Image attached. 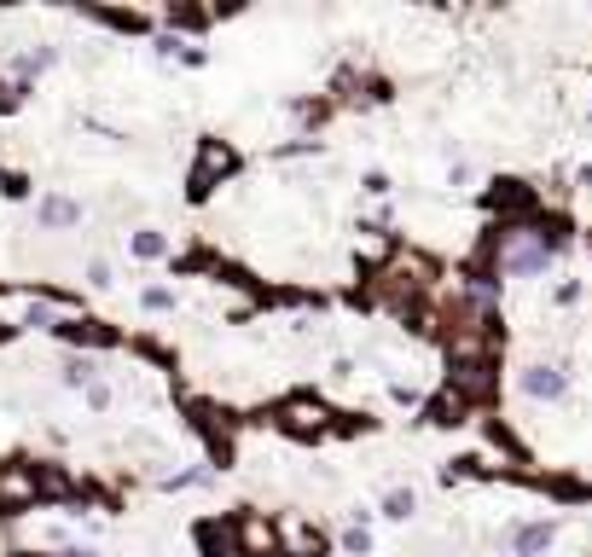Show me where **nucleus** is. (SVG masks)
Wrapping results in <instances>:
<instances>
[{
	"instance_id": "obj_1",
	"label": "nucleus",
	"mask_w": 592,
	"mask_h": 557,
	"mask_svg": "<svg viewBox=\"0 0 592 557\" xmlns=\"http://www.w3.org/2000/svg\"><path fill=\"white\" fill-rule=\"evenodd\" d=\"M558 256H569V226L558 215H535V221H494L488 238L471 250V274L477 279H540Z\"/></svg>"
},
{
	"instance_id": "obj_2",
	"label": "nucleus",
	"mask_w": 592,
	"mask_h": 557,
	"mask_svg": "<svg viewBox=\"0 0 592 557\" xmlns=\"http://www.w3.org/2000/svg\"><path fill=\"white\" fill-rule=\"evenodd\" d=\"M436 279H442V261L431 250H418V244H395L390 261L372 274V285H366V297H372L378 308H390L395 320H413L418 308L431 302Z\"/></svg>"
},
{
	"instance_id": "obj_3",
	"label": "nucleus",
	"mask_w": 592,
	"mask_h": 557,
	"mask_svg": "<svg viewBox=\"0 0 592 557\" xmlns=\"http://www.w3.org/2000/svg\"><path fill=\"white\" fill-rule=\"evenodd\" d=\"M273 424H279L291 442H325V436L337 430V412L325 406L320 396H284V401L273 406Z\"/></svg>"
},
{
	"instance_id": "obj_4",
	"label": "nucleus",
	"mask_w": 592,
	"mask_h": 557,
	"mask_svg": "<svg viewBox=\"0 0 592 557\" xmlns=\"http://www.w3.org/2000/svg\"><path fill=\"white\" fill-rule=\"evenodd\" d=\"M238 175V146H227V140H198V157H192V198H210L221 180Z\"/></svg>"
},
{
	"instance_id": "obj_5",
	"label": "nucleus",
	"mask_w": 592,
	"mask_h": 557,
	"mask_svg": "<svg viewBox=\"0 0 592 557\" xmlns=\"http://www.w3.org/2000/svg\"><path fill=\"white\" fill-rule=\"evenodd\" d=\"M558 523L552 517H517L512 528L500 534V557H552L558 546Z\"/></svg>"
},
{
	"instance_id": "obj_6",
	"label": "nucleus",
	"mask_w": 592,
	"mask_h": 557,
	"mask_svg": "<svg viewBox=\"0 0 592 557\" xmlns=\"http://www.w3.org/2000/svg\"><path fill=\"white\" fill-rule=\"evenodd\" d=\"M273 528H279V557H325V546H332L309 511H279Z\"/></svg>"
},
{
	"instance_id": "obj_7",
	"label": "nucleus",
	"mask_w": 592,
	"mask_h": 557,
	"mask_svg": "<svg viewBox=\"0 0 592 557\" xmlns=\"http://www.w3.org/2000/svg\"><path fill=\"white\" fill-rule=\"evenodd\" d=\"M35 505H41L35 465H24V459L0 465V517H24V511H35Z\"/></svg>"
},
{
	"instance_id": "obj_8",
	"label": "nucleus",
	"mask_w": 592,
	"mask_h": 557,
	"mask_svg": "<svg viewBox=\"0 0 592 557\" xmlns=\"http://www.w3.org/2000/svg\"><path fill=\"white\" fill-rule=\"evenodd\" d=\"M517 389H523V401L558 406V401H569V366H558V360H535V366L517 371Z\"/></svg>"
},
{
	"instance_id": "obj_9",
	"label": "nucleus",
	"mask_w": 592,
	"mask_h": 557,
	"mask_svg": "<svg viewBox=\"0 0 592 557\" xmlns=\"http://www.w3.org/2000/svg\"><path fill=\"white\" fill-rule=\"evenodd\" d=\"M233 534H238V557H279V528L268 511H233Z\"/></svg>"
},
{
	"instance_id": "obj_10",
	"label": "nucleus",
	"mask_w": 592,
	"mask_h": 557,
	"mask_svg": "<svg viewBox=\"0 0 592 557\" xmlns=\"http://www.w3.org/2000/svg\"><path fill=\"white\" fill-rule=\"evenodd\" d=\"M447 389H459L471 406H488L494 389H500V366H454L447 371Z\"/></svg>"
},
{
	"instance_id": "obj_11",
	"label": "nucleus",
	"mask_w": 592,
	"mask_h": 557,
	"mask_svg": "<svg viewBox=\"0 0 592 557\" xmlns=\"http://www.w3.org/2000/svg\"><path fill=\"white\" fill-rule=\"evenodd\" d=\"M424 419H436V424H465V419H477V406L465 401L459 389H447V383H442L436 396L424 401Z\"/></svg>"
},
{
	"instance_id": "obj_12",
	"label": "nucleus",
	"mask_w": 592,
	"mask_h": 557,
	"mask_svg": "<svg viewBox=\"0 0 592 557\" xmlns=\"http://www.w3.org/2000/svg\"><path fill=\"white\" fill-rule=\"evenodd\" d=\"M198 546H203V557H238L233 517H210V523H198Z\"/></svg>"
},
{
	"instance_id": "obj_13",
	"label": "nucleus",
	"mask_w": 592,
	"mask_h": 557,
	"mask_svg": "<svg viewBox=\"0 0 592 557\" xmlns=\"http://www.w3.org/2000/svg\"><path fill=\"white\" fill-rule=\"evenodd\" d=\"M58 337H70L76 348H111V343H116V332H111V325H99V320H88V314L65 320V325H58Z\"/></svg>"
},
{
	"instance_id": "obj_14",
	"label": "nucleus",
	"mask_w": 592,
	"mask_h": 557,
	"mask_svg": "<svg viewBox=\"0 0 592 557\" xmlns=\"http://www.w3.org/2000/svg\"><path fill=\"white\" fill-rule=\"evenodd\" d=\"M35 221L53 226V233H65V226H81V203H76V198H41Z\"/></svg>"
},
{
	"instance_id": "obj_15",
	"label": "nucleus",
	"mask_w": 592,
	"mask_h": 557,
	"mask_svg": "<svg viewBox=\"0 0 592 557\" xmlns=\"http://www.w3.org/2000/svg\"><path fill=\"white\" fill-rule=\"evenodd\" d=\"M93 18H99V24H111V30H129V35L152 30V18H146V12H122V7H93Z\"/></svg>"
},
{
	"instance_id": "obj_16",
	"label": "nucleus",
	"mask_w": 592,
	"mask_h": 557,
	"mask_svg": "<svg viewBox=\"0 0 592 557\" xmlns=\"http://www.w3.org/2000/svg\"><path fill=\"white\" fill-rule=\"evenodd\" d=\"M413 511H418V493L413 488H390V493H383V517H390V523H406Z\"/></svg>"
},
{
	"instance_id": "obj_17",
	"label": "nucleus",
	"mask_w": 592,
	"mask_h": 557,
	"mask_svg": "<svg viewBox=\"0 0 592 557\" xmlns=\"http://www.w3.org/2000/svg\"><path fill=\"white\" fill-rule=\"evenodd\" d=\"M134 256L139 261H163V256H169V238L152 233V226H139V233H134Z\"/></svg>"
},
{
	"instance_id": "obj_18",
	"label": "nucleus",
	"mask_w": 592,
	"mask_h": 557,
	"mask_svg": "<svg viewBox=\"0 0 592 557\" xmlns=\"http://www.w3.org/2000/svg\"><path fill=\"white\" fill-rule=\"evenodd\" d=\"M65 383H70V389H88V383H99V366H93L88 355H65Z\"/></svg>"
},
{
	"instance_id": "obj_19",
	"label": "nucleus",
	"mask_w": 592,
	"mask_h": 557,
	"mask_svg": "<svg viewBox=\"0 0 592 557\" xmlns=\"http://www.w3.org/2000/svg\"><path fill=\"white\" fill-rule=\"evenodd\" d=\"M169 24L175 30H203V24H210V12H203V7H169Z\"/></svg>"
},
{
	"instance_id": "obj_20",
	"label": "nucleus",
	"mask_w": 592,
	"mask_h": 557,
	"mask_svg": "<svg viewBox=\"0 0 592 557\" xmlns=\"http://www.w3.org/2000/svg\"><path fill=\"white\" fill-rule=\"evenodd\" d=\"M343 552H349V557H366V552H372V534H366V523H349V528H343Z\"/></svg>"
},
{
	"instance_id": "obj_21",
	"label": "nucleus",
	"mask_w": 592,
	"mask_h": 557,
	"mask_svg": "<svg viewBox=\"0 0 592 557\" xmlns=\"http://www.w3.org/2000/svg\"><path fill=\"white\" fill-rule=\"evenodd\" d=\"M139 308H146V314H169V308H175V291H163V285H152V291L139 297Z\"/></svg>"
},
{
	"instance_id": "obj_22",
	"label": "nucleus",
	"mask_w": 592,
	"mask_h": 557,
	"mask_svg": "<svg viewBox=\"0 0 592 557\" xmlns=\"http://www.w3.org/2000/svg\"><path fill=\"white\" fill-rule=\"evenodd\" d=\"M581 297H587V285H581V279H563L558 291H552V302H558V308H576Z\"/></svg>"
},
{
	"instance_id": "obj_23",
	"label": "nucleus",
	"mask_w": 592,
	"mask_h": 557,
	"mask_svg": "<svg viewBox=\"0 0 592 557\" xmlns=\"http://www.w3.org/2000/svg\"><path fill=\"white\" fill-rule=\"evenodd\" d=\"M88 285L93 291H111V261H88Z\"/></svg>"
},
{
	"instance_id": "obj_24",
	"label": "nucleus",
	"mask_w": 592,
	"mask_h": 557,
	"mask_svg": "<svg viewBox=\"0 0 592 557\" xmlns=\"http://www.w3.org/2000/svg\"><path fill=\"white\" fill-rule=\"evenodd\" d=\"M88 406L105 412V406H111V383H88Z\"/></svg>"
},
{
	"instance_id": "obj_25",
	"label": "nucleus",
	"mask_w": 592,
	"mask_h": 557,
	"mask_svg": "<svg viewBox=\"0 0 592 557\" xmlns=\"http://www.w3.org/2000/svg\"><path fill=\"white\" fill-rule=\"evenodd\" d=\"M360 186H366V192H372V198H383V192H390V175H366Z\"/></svg>"
},
{
	"instance_id": "obj_26",
	"label": "nucleus",
	"mask_w": 592,
	"mask_h": 557,
	"mask_svg": "<svg viewBox=\"0 0 592 557\" xmlns=\"http://www.w3.org/2000/svg\"><path fill=\"white\" fill-rule=\"evenodd\" d=\"M53 557H99L93 546H65V552H53Z\"/></svg>"
}]
</instances>
